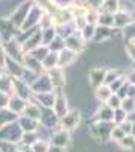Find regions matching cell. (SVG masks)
Instances as JSON below:
<instances>
[]
</instances>
